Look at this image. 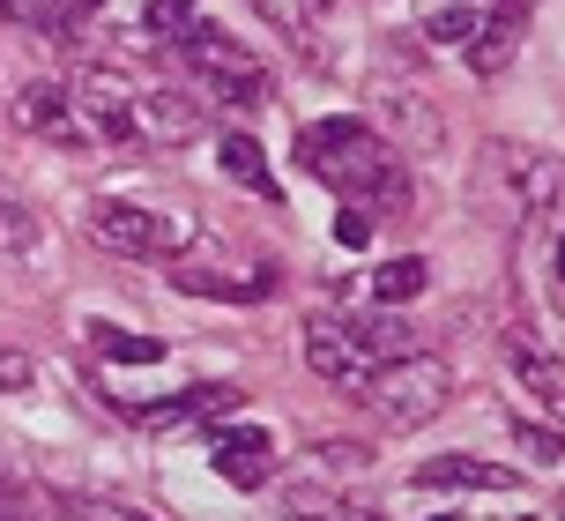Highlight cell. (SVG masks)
<instances>
[{"instance_id": "10", "label": "cell", "mask_w": 565, "mask_h": 521, "mask_svg": "<svg viewBox=\"0 0 565 521\" xmlns=\"http://www.w3.org/2000/svg\"><path fill=\"white\" fill-rule=\"evenodd\" d=\"M409 485H424V492H507L521 477L507 462H477V455H431Z\"/></svg>"}, {"instance_id": "3", "label": "cell", "mask_w": 565, "mask_h": 521, "mask_svg": "<svg viewBox=\"0 0 565 521\" xmlns=\"http://www.w3.org/2000/svg\"><path fill=\"white\" fill-rule=\"evenodd\" d=\"M171 53L186 60V75H194L216 105H238V113H246V105L268 97V67H260L238 38H224L216 23H194L186 38H171Z\"/></svg>"}, {"instance_id": "6", "label": "cell", "mask_w": 565, "mask_h": 521, "mask_svg": "<svg viewBox=\"0 0 565 521\" xmlns=\"http://www.w3.org/2000/svg\"><path fill=\"white\" fill-rule=\"evenodd\" d=\"M483 172L499 179V187L513 194V209H529V216H543V209L565 202V164H558V157H543V149L491 142V149H483Z\"/></svg>"}, {"instance_id": "11", "label": "cell", "mask_w": 565, "mask_h": 521, "mask_svg": "<svg viewBox=\"0 0 565 521\" xmlns=\"http://www.w3.org/2000/svg\"><path fill=\"white\" fill-rule=\"evenodd\" d=\"M171 276H179V290H194V298H224V306H254L260 290L276 284L268 268H238V276H224V268H194V260H171Z\"/></svg>"}, {"instance_id": "1", "label": "cell", "mask_w": 565, "mask_h": 521, "mask_svg": "<svg viewBox=\"0 0 565 521\" xmlns=\"http://www.w3.org/2000/svg\"><path fill=\"white\" fill-rule=\"evenodd\" d=\"M298 157H306L312 179H328L342 202L358 209H380V216H402L409 209V172H402V157L380 135H372L365 119H320L298 135Z\"/></svg>"}, {"instance_id": "13", "label": "cell", "mask_w": 565, "mask_h": 521, "mask_svg": "<svg viewBox=\"0 0 565 521\" xmlns=\"http://www.w3.org/2000/svg\"><path fill=\"white\" fill-rule=\"evenodd\" d=\"M0 15L30 30H83L97 15V0H0Z\"/></svg>"}, {"instance_id": "8", "label": "cell", "mask_w": 565, "mask_h": 521, "mask_svg": "<svg viewBox=\"0 0 565 521\" xmlns=\"http://www.w3.org/2000/svg\"><path fill=\"white\" fill-rule=\"evenodd\" d=\"M521 30H529V0H491L477 38L461 45V60H469L477 75H499V67L513 60V45H521Z\"/></svg>"}, {"instance_id": "20", "label": "cell", "mask_w": 565, "mask_h": 521, "mask_svg": "<svg viewBox=\"0 0 565 521\" xmlns=\"http://www.w3.org/2000/svg\"><path fill=\"white\" fill-rule=\"evenodd\" d=\"M83 521H149V514H127V507H105V499H75Z\"/></svg>"}, {"instance_id": "4", "label": "cell", "mask_w": 565, "mask_h": 521, "mask_svg": "<svg viewBox=\"0 0 565 521\" xmlns=\"http://www.w3.org/2000/svg\"><path fill=\"white\" fill-rule=\"evenodd\" d=\"M83 232L119 260H164L171 268V260L186 254V232H179L171 216H157V209H135V202H89Z\"/></svg>"}, {"instance_id": "15", "label": "cell", "mask_w": 565, "mask_h": 521, "mask_svg": "<svg viewBox=\"0 0 565 521\" xmlns=\"http://www.w3.org/2000/svg\"><path fill=\"white\" fill-rule=\"evenodd\" d=\"M424 276H431L424 260H380V268H372V298H380V306H402V298L424 290Z\"/></svg>"}, {"instance_id": "12", "label": "cell", "mask_w": 565, "mask_h": 521, "mask_svg": "<svg viewBox=\"0 0 565 521\" xmlns=\"http://www.w3.org/2000/svg\"><path fill=\"white\" fill-rule=\"evenodd\" d=\"M15 127L45 135V142H83V127H67V97H60L53 83H30V89H23V105H15Z\"/></svg>"}, {"instance_id": "22", "label": "cell", "mask_w": 565, "mask_h": 521, "mask_svg": "<svg viewBox=\"0 0 565 521\" xmlns=\"http://www.w3.org/2000/svg\"><path fill=\"white\" fill-rule=\"evenodd\" d=\"M439 521H447V514H439Z\"/></svg>"}, {"instance_id": "7", "label": "cell", "mask_w": 565, "mask_h": 521, "mask_svg": "<svg viewBox=\"0 0 565 521\" xmlns=\"http://www.w3.org/2000/svg\"><path fill=\"white\" fill-rule=\"evenodd\" d=\"M201 127V105L194 97H179V89H135V105H127V142H194Z\"/></svg>"}, {"instance_id": "18", "label": "cell", "mask_w": 565, "mask_h": 521, "mask_svg": "<svg viewBox=\"0 0 565 521\" xmlns=\"http://www.w3.org/2000/svg\"><path fill=\"white\" fill-rule=\"evenodd\" d=\"M89 343L113 350V358H141V365H149V358H164V350L149 343V336H119V328H105V320H89Z\"/></svg>"}, {"instance_id": "16", "label": "cell", "mask_w": 565, "mask_h": 521, "mask_svg": "<svg viewBox=\"0 0 565 521\" xmlns=\"http://www.w3.org/2000/svg\"><path fill=\"white\" fill-rule=\"evenodd\" d=\"M0 521H38V492L23 469H0Z\"/></svg>"}, {"instance_id": "9", "label": "cell", "mask_w": 565, "mask_h": 521, "mask_svg": "<svg viewBox=\"0 0 565 521\" xmlns=\"http://www.w3.org/2000/svg\"><path fill=\"white\" fill-rule=\"evenodd\" d=\"M268 469H276V447H268L260 425H231V433H216V477H224V485L260 492V485H268Z\"/></svg>"}, {"instance_id": "5", "label": "cell", "mask_w": 565, "mask_h": 521, "mask_svg": "<svg viewBox=\"0 0 565 521\" xmlns=\"http://www.w3.org/2000/svg\"><path fill=\"white\" fill-rule=\"evenodd\" d=\"M365 395L395 433H417L424 417H439V403H447V365H439V358H417V350H409V358H387V365L365 380Z\"/></svg>"}, {"instance_id": "19", "label": "cell", "mask_w": 565, "mask_h": 521, "mask_svg": "<svg viewBox=\"0 0 565 521\" xmlns=\"http://www.w3.org/2000/svg\"><path fill=\"white\" fill-rule=\"evenodd\" d=\"M201 15L186 8V0H149V38H186Z\"/></svg>"}, {"instance_id": "14", "label": "cell", "mask_w": 565, "mask_h": 521, "mask_svg": "<svg viewBox=\"0 0 565 521\" xmlns=\"http://www.w3.org/2000/svg\"><path fill=\"white\" fill-rule=\"evenodd\" d=\"M216 164H224L238 187H254V194H268L276 202V179H268V157H260L254 135H224V149H216Z\"/></svg>"}, {"instance_id": "17", "label": "cell", "mask_w": 565, "mask_h": 521, "mask_svg": "<svg viewBox=\"0 0 565 521\" xmlns=\"http://www.w3.org/2000/svg\"><path fill=\"white\" fill-rule=\"evenodd\" d=\"M477 8H439V15H424V30H431V38H439V45H469V38H477Z\"/></svg>"}, {"instance_id": "21", "label": "cell", "mask_w": 565, "mask_h": 521, "mask_svg": "<svg viewBox=\"0 0 565 521\" xmlns=\"http://www.w3.org/2000/svg\"><path fill=\"white\" fill-rule=\"evenodd\" d=\"M558 284H565V238H558Z\"/></svg>"}, {"instance_id": "2", "label": "cell", "mask_w": 565, "mask_h": 521, "mask_svg": "<svg viewBox=\"0 0 565 521\" xmlns=\"http://www.w3.org/2000/svg\"><path fill=\"white\" fill-rule=\"evenodd\" d=\"M409 328L402 320H365V313H312L306 320V365L320 380H335L350 395H365V380L387 358H409Z\"/></svg>"}]
</instances>
